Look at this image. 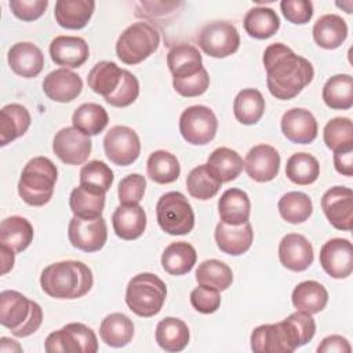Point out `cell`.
Masks as SVG:
<instances>
[{
	"instance_id": "41",
	"label": "cell",
	"mask_w": 353,
	"mask_h": 353,
	"mask_svg": "<svg viewBox=\"0 0 353 353\" xmlns=\"http://www.w3.org/2000/svg\"><path fill=\"white\" fill-rule=\"evenodd\" d=\"M148 176L156 183H172L181 174V165L172 153L167 150H154L146 161Z\"/></svg>"
},
{
	"instance_id": "22",
	"label": "cell",
	"mask_w": 353,
	"mask_h": 353,
	"mask_svg": "<svg viewBox=\"0 0 353 353\" xmlns=\"http://www.w3.org/2000/svg\"><path fill=\"white\" fill-rule=\"evenodd\" d=\"M254 232L250 222L240 225H228L219 222L215 228V241L218 248L229 255H241L247 252L252 244Z\"/></svg>"
},
{
	"instance_id": "14",
	"label": "cell",
	"mask_w": 353,
	"mask_h": 353,
	"mask_svg": "<svg viewBox=\"0 0 353 353\" xmlns=\"http://www.w3.org/2000/svg\"><path fill=\"white\" fill-rule=\"evenodd\" d=\"M92 149V142L90 135L74 127H65L59 130L52 142V150L57 157L70 165L83 164Z\"/></svg>"
},
{
	"instance_id": "54",
	"label": "cell",
	"mask_w": 353,
	"mask_h": 353,
	"mask_svg": "<svg viewBox=\"0 0 353 353\" xmlns=\"http://www.w3.org/2000/svg\"><path fill=\"white\" fill-rule=\"evenodd\" d=\"M8 6L17 18L25 22H30V21L39 19L44 14L48 6V1L47 0H10Z\"/></svg>"
},
{
	"instance_id": "49",
	"label": "cell",
	"mask_w": 353,
	"mask_h": 353,
	"mask_svg": "<svg viewBox=\"0 0 353 353\" xmlns=\"http://www.w3.org/2000/svg\"><path fill=\"white\" fill-rule=\"evenodd\" d=\"M139 95V81L138 79L128 70L124 69L121 81L117 90L109 97L103 98L110 106L114 108H125L130 106Z\"/></svg>"
},
{
	"instance_id": "8",
	"label": "cell",
	"mask_w": 353,
	"mask_h": 353,
	"mask_svg": "<svg viewBox=\"0 0 353 353\" xmlns=\"http://www.w3.org/2000/svg\"><path fill=\"white\" fill-rule=\"evenodd\" d=\"M156 216L160 228L172 236L188 234L194 226L193 208L181 192L164 193L156 204Z\"/></svg>"
},
{
	"instance_id": "17",
	"label": "cell",
	"mask_w": 353,
	"mask_h": 353,
	"mask_svg": "<svg viewBox=\"0 0 353 353\" xmlns=\"http://www.w3.org/2000/svg\"><path fill=\"white\" fill-rule=\"evenodd\" d=\"M244 170L256 182L274 179L280 170V154L276 148L261 143L251 148L244 159Z\"/></svg>"
},
{
	"instance_id": "6",
	"label": "cell",
	"mask_w": 353,
	"mask_h": 353,
	"mask_svg": "<svg viewBox=\"0 0 353 353\" xmlns=\"http://www.w3.org/2000/svg\"><path fill=\"white\" fill-rule=\"evenodd\" d=\"M167 296L165 283L153 273H139L134 276L125 290V303L131 312L141 317L157 314Z\"/></svg>"
},
{
	"instance_id": "52",
	"label": "cell",
	"mask_w": 353,
	"mask_h": 353,
	"mask_svg": "<svg viewBox=\"0 0 353 353\" xmlns=\"http://www.w3.org/2000/svg\"><path fill=\"white\" fill-rule=\"evenodd\" d=\"M190 303L197 312L203 314H211L216 312L221 306L219 291L199 285L190 292Z\"/></svg>"
},
{
	"instance_id": "58",
	"label": "cell",
	"mask_w": 353,
	"mask_h": 353,
	"mask_svg": "<svg viewBox=\"0 0 353 353\" xmlns=\"http://www.w3.org/2000/svg\"><path fill=\"white\" fill-rule=\"evenodd\" d=\"M0 350L4 352V353L6 352H22V347L18 345L17 341L6 338V336H1V339H0Z\"/></svg>"
},
{
	"instance_id": "1",
	"label": "cell",
	"mask_w": 353,
	"mask_h": 353,
	"mask_svg": "<svg viewBox=\"0 0 353 353\" xmlns=\"http://www.w3.org/2000/svg\"><path fill=\"white\" fill-rule=\"evenodd\" d=\"M269 92L281 101L295 98L314 76L312 63L283 43H273L263 52Z\"/></svg>"
},
{
	"instance_id": "47",
	"label": "cell",
	"mask_w": 353,
	"mask_h": 353,
	"mask_svg": "<svg viewBox=\"0 0 353 353\" xmlns=\"http://www.w3.org/2000/svg\"><path fill=\"white\" fill-rule=\"evenodd\" d=\"M324 143L328 149H336L353 145V124L349 117H334L323 130Z\"/></svg>"
},
{
	"instance_id": "23",
	"label": "cell",
	"mask_w": 353,
	"mask_h": 353,
	"mask_svg": "<svg viewBox=\"0 0 353 353\" xmlns=\"http://www.w3.org/2000/svg\"><path fill=\"white\" fill-rule=\"evenodd\" d=\"M52 62L65 68L81 66L90 55L88 44L77 36H57L50 44Z\"/></svg>"
},
{
	"instance_id": "16",
	"label": "cell",
	"mask_w": 353,
	"mask_h": 353,
	"mask_svg": "<svg viewBox=\"0 0 353 353\" xmlns=\"http://www.w3.org/2000/svg\"><path fill=\"white\" fill-rule=\"evenodd\" d=\"M320 265L334 279H346L353 272V247L346 239H331L320 250Z\"/></svg>"
},
{
	"instance_id": "7",
	"label": "cell",
	"mask_w": 353,
	"mask_h": 353,
	"mask_svg": "<svg viewBox=\"0 0 353 353\" xmlns=\"http://www.w3.org/2000/svg\"><path fill=\"white\" fill-rule=\"evenodd\" d=\"M160 44L159 32L148 22L130 25L117 39L116 54L125 65H137L152 55Z\"/></svg>"
},
{
	"instance_id": "37",
	"label": "cell",
	"mask_w": 353,
	"mask_h": 353,
	"mask_svg": "<svg viewBox=\"0 0 353 353\" xmlns=\"http://www.w3.org/2000/svg\"><path fill=\"white\" fill-rule=\"evenodd\" d=\"M99 336L108 346L123 347L128 345L134 336V324L131 319L123 313H110L99 325Z\"/></svg>"
},
{
	"instance_id": "15",
	"label": "cell",
	"mask_w": 353,
	"mask_h": 353,
	"mask_svg": "<svg viewBox=\"0 0 353 353\" xmlns=\"http://www.w3.org/2000/svg\"><path fill=\"white\" fill-rule=\"evenodd\" d=\"M321 208L328 222L338 230L353 228V192L350 188L334 186L321 197Z\"/></svg>"
},
{
	"instance_id": "5",
	"label": "cell",
	"mask_w": 353,
	"mask_h": 353,
	"mask_svg": "<svg viewBox=\"0 0 353 353\" xmlns=\"http://www.w3.org/2000/svg\"><path fill=\"white\" fill-rule=\"evenodd\" d=\"M58 176L55 164L43 156L33 157L26 163L18 182L21 199L33 207L47 204L52 194Z\"/></svg>"
},
{
	"instance_id": "57",
	"label": "cell",
	"mask_w": 353,
	"mask_h": 353,
	"mask_svg": "<svg viewBox=\"0 0 353 353\" xmlns=\"http://www.w3.org/2000/svg\"><path fill=\"white\" fill-rule=\"evenodd\" d=\"M0 252H1V273L6 274L14 266L15 252L12 250L7 248V247H3V245H0Z\"/></svg>"
},
{
	"instance_id": "45",
	"label": "cell",
	"mask_w": 353,
	"mask_h": 353,
	"mask_svg": "<svg viewBox=\"0 0 353 353\" xmlns=\"http://www.w3.org/2000/svg\"><path fill=\"white\" fill-rule=\"evenodd\" d=\"M279 212L288 223H302L313 212V203L306 193L288 192L279 200Z\"/></svg>"
},
{
	"instance_id": "2",
	"label": "cell",
	"mask_w": 353,
	"mask_h": 353,
	"mask_svg": "<svg viewBox=\"0 0 353 353\" xmlns=\"http://www.w3.org/2000/svg\"><path fill=\"white\" fill-rule=\"evenodd\" d=\"M316 323L312 314L296 310L276 324H262L251 334V349L255 353H292L312 341Z\"/></svg>"
},
{
	"instance_id": "9",
	"label": "cell",
	"mask_w": 353,
	"mask_h": 353,
	"mask_svg": "<svg viewBox=\"0 0 353 353\" xmlns=\"http://www.w3.org/2000/svg\"><path fill=\"white\" fill-rule=\"evenodd\" d=\"M44 349L48 353H95L98 339L85 324L69 323L46 338Z\"/></svg>"
},
{
	"instance_id": "3",
	"label": "cell",
	"mask_w": 353,
	"mask_h": 353,
	"mask_svg": "<svg viewBox=\"0 0 353 353\" xmlns=\"http://www.w3.org/2000/svg\"><path fill=\"white\" fill-rule=\"evenodd\" d=\"M91 269L80 261H61L48 265L40 276L41 290L57 299H77L92 287Z\"/></svg>"
},
{
	"instance_id": "18",
	"label": "cell",
	"mask_w": 353,
	"mask_h": 353,
	"mask_svg": "<svg viewBox=\"0 0 353 353\" xmlns=\"http://www.w3.org/2000/svg\"><path fill=\"white\" fill-rule=\"evenodd\" d=\"M279 258L284 268L292 272H303L313 263V247L305 236L288 233L279 244Z\"/></svg>"
},
{
	"instance_id": "42",
	"label": "cell",
	"mask_w": 353,
	"mask_h": 353,
	"mask_svg": "<svg viewBox=\"0 0 353 353\" xmlns=\"http://www.w3.org/2000/svg\"><path fill=\"white\" fill-rule=\"evenodd\" d=\"M109 116L103 106L98 103H83L72 116L73 127L83 131L87 135H98L108 125Z\"/></svg>"
},
{
	"instance_id": "51",
	"label": "cell",
	"mask_w": 353,
	"mask_h": 353,
	"mask_svg": "<svg viewBox=\"0 0 353 353\" xmlns=\"http://www.w3.org/2000/svg\"><path fill=\"white\" fill-rule=\"evenodd\" d=\"M172 85L175 91L186 98L199 97L204 94L210 85V77L207 70L203 68L199 73L183 77V79H172Z\"/></svg>"
},
{
	"instance_id": "38",
	"label": "cell",
	"mask_w": 353,
	"mask_h": 353,
	"mask_svg": "<svg viewBox=\"0 0 353 353\" xmlns=\"http://www.w3.org/2000/svg\"><path fill=\"white\" fill-rule=\"evenodd\" d=\"M124 69L119 68L112 61H101L92 66L88 72L87 83L88 87L95 92L102 95L103 98L113 94L123 77Z\"/></svg>"
},
{
	"instance_id": "32",
	"label": "cell",
	"mask_w": 353,
	"mask_h": 353,
	"mask_svg": "<svg viewBox=\"0 0 353 353\" xmlns=\"http://www.w3.org/2000/svg\"><path fill=\"white\" fill-rule=\"evenodd\" d=\"M156 342L165 352H181L189 343V328L185 321L176 317H164L156 327Z\"/></svg>"
},
{
	"instance_id": "55",
	"label": "cell",
	"mask_w": 353,
	"mask_h": 353,
	"mask_svg": "<svg viewBox=\"0 0 353 353\" xmlns=\"http://www.w3.org/2000/svg\"><path fill=\"white\" fill-rule=\"evenodd\" d=\"M334 165L339 174L345 176L353 175V145L336 149L334 152Z\"/></svg>"
},
{
	"instance_id": "53",
	"label": "cell",
	"mask_w": 353,
	"mask_h": 353,
	"mask_svg": "<svg viewBox=\"0 0 353 353\" xmlns=\"http://www.w3.org/2000/svg\"><path fill=\"white\" fill-rule=\"evenodd\" d=\"M280 8L284 18L295 25H305L313 17V4L309 0H283Z\"/></svg>"
},
{
	"instance_id": "29",
	"label": "cell",
	"mask_w": 353,
	"mask_h": 353,
	"mask_svg": "<svg viewBox=\"0 0 353 353\" xmlns=\"http://www.w3.org/2000/svg\"><path fill=\"white\" fill-rule=\"evenodd\" d=\"M218 212L221 221L228 225H240L248 222L251 212L248 194L237 188L225 190L218 201Z\"/></svg>"
},
{
	"instance_id": "33",
	"label": "cell",
	"mask_w": 353,
	"mask_h": 353,
	"mask_svg": "<svg viewBox=\"0 0 353 353\" xmlns=\"http://www.w3.org/2000/svg\"><path fill=\"white\" fill-rule=\"evenodd\" d=\"M197 254L192 244L186 241H175L165 247L161 255L163 269L172 276L189 273L196 265Z\"/></svg>"
},
{
	"instance_id": "20",
	"label": "cell",
	"mask_w": 353,
	"mask_h": 353,
	"mask_svg": "<svg viewBox=\"0 0 353 353\" xmlns=\"http://www.w3.org/2000/svg\"><path fill=\"white\" fill-rule=\"evenodd\" d=\"M281 131L288 141L306 145L317 137V121L307 109L292 108L281 117Z\"/></svg>"
},
{
	"instance_id": "30",
	"label": "cell",
	"mask_w": 353,
	"mask_h": 353,
	"mask_svg": "<svg viewBox=\"0 0 353 353\" xmlns=\"http://www.w3.org/2000/svg\"><path fill=\"white\" fill-rule=\"evenodd\" d=\"M29 110L19 103H8L0 110V145L22 137L30 125Z\"/></svg>"
},
{
	"instance_id": "46",
	"label": "cell",
	"mask_w": 353,
	"mask_h": 353,
	"mask_svg": "<svg viewBox=\"0 0 353 353\" xmlns=\"http://www.w3.org/2000/svg\"><path fill=\"white\" fill-rule=\"evenodd\" d=\"M221 182L208 170L207 164L194 167L186 178V189L189 194L197 200H210L221 189Z\"/></svg>"
},
{
	"instance_id": "31",
	"label": "cell",
	"mask_w": 353,
	"mask_h": 353,
	"mask_svg": "<svg viewBox=\"0 0 353 353\" xmlns=\"http://www.w3.org/2000/svg\"><path fill=\"white\" fill-rule=\"evenodd\" d=\"M347 37V25L345 19L336 14H325L320 17L313 26V39L317 46L325 50H335Z\"/></svg>"
},
{
	"instance_id": "11",
	"label": "cell",
	"mask_w": 353,
	"mask_h": 353,
	"mask_svg": "<svg viewBox=\"0 0 353 353\" xmlns=\"http://www.w3.org/2000/svg\"><path fill=\"white\" fill-rule=\"evenodd\" d=\"M216 130V116L208 106H189L179 117V131L188 143L207 145L214 139Z\"/></svg>"
},
{
	"instance_id": "50",
	"label": "cell",
	"mask_w": 353,
	"mask_h": 353,
	"mask_svg": "<svg viewBox=\"0 0 353 353\" xmlns=\"http://www.w3.org/2000/svg\"><path fill=\"white\" fill-rule=\"evenodd\" d=\"M146 179L141 174H130L124 176L117 189L120 204H139L145 194Z\"/></svg>"
},
{
	"instance_id": "21",
	"label": "cell",
	"mask_w": 353,
	"mask_h": 353,
	"mask_svg": "<svg viewBox=\"0 0 353 353\" xmlns=\"http://www.w3.org/2000/svg\"><path fill=\"white\" fill-rule=\"evenodd\" d=\"M7 59L11 70L26 79L36 77L44 68V55L41 50L30 41L15 43L10 48Z\"/></svg>"
},
{
	"instance_id": "44",
	"label": "cell",
	"mask_w": 353,
	"mask_h": 353,
	"mask_svg": "<svg viewBox=\"0 0 353 353\" xmlns=\"http://www.w3.org/2000/svg\"><path fill=\"white\" fill-rule=\"evenodd\" d=\"M287 178L296 185H310L320 175V164L317 159L309 153H294L285 164Z\"/></svg>"
},
{
	"instance_id": "25",
	"label": "cell",
	"mask_w": 353,
	"mask_h": 353,
	"mask_svg": "<svg viewBox=\"0 0 353 353\" xmlns=\"http://www.w3.org/2000/svg\"><path fill=\"white\" fill-rule=\"evenodd\" d=\"M95 8L92 0H58L54 17L59 26L65 29H83L90 22Z\"/></svg>"
},
{
	"instance_id": "40",
	"label": "cell",
	"mask_w": 353,
	"mask_h": 353,
	"mask_svg": "<svg viewBox=\"0 0 353 353\" xmlns=\"http://www.w3.org/2000/svg\"><path fill=\"white\" fill-rule=\"evenodd\" d=\"M233 113L237 121L244 125L258 123L265 113V99L255 88L241 90L233 102Z\"/></svg>"
},
{
	"instance_id": "39",
	"label": "cell",
	"mask_w": 353,
	"mask_h": 353,
	"mask_svg": "<svg viewBox=\"0 0 353 353\" xmlns=\"http://www.w3.org/2000/svg\"><path fill=\"white\" fill-rule=\"evenodd\" d=\"M324 103L335 110H347L353 106V77L350 74H335L323 87Z\"/></svg>"
},
{
	"instance_id": "19",
	"label": "cell",
	"mask_w": 353,
	"mask_h": 353,
	"mask_svg": "<svg viewBox=\"0 0 353 353\" xmlns=\"http://www.w3.org/2000/svg\"><path fill=\"white\" fill-rule=\"evenodd\" d=\"M83 90V81L77 73L70 69L59 68L44 77L43 91L55 102H72Z\"/></svg>"
},
{
	"instance_id": "24",
	"label": "cell",
	"mask_w": 353,
	"mask_h": 353,
	"mask_svg": "<svg viewBox=\"0 0 353 353\" xmlns=\"http://www.w3.org/2000/svg\"><path fill=\"white\" fill-rule=\"evenodd\" d=\"M112 225L120 239L135 240L146 229V212L139 204H120L112 215Z\"/></svg>"
},
{
	"instance_id": "28",
	"label": "cell",
	"mask_w": 353,
	"mask_h": 353,
	"mask_svg": "<svg viewBox=\"0 0 353 353\" xmlns=\"http://www.w3.org/2000/svg\"><path fill=\"white\" fill-rule=\"evenodd\" d=\"M167 65L172 79H183L199 73L203 69V58L192 44H176L167 54Z\"/></svg>"
},
{
	"instance_id": "10",
	"label": "cell",
	"mask_w": 353,
	"mask_h": 353,
	"mask_svg": "<svg viewBox=\"0 0 353 353\" xmlns=\"http://www.w3.org/2000/svg\"><path fill=\"white\" fill-rule=\"evenodd\" d=\"M197 43L208 57L226 58L239 50L240 34L233 23L214 21L203 26Z\"/></svg>"
},
{
	"instance_id": "26",
	"label": "cell",
	"mask_w": 353,
	"mask_h": 353,
	"mask_svg": "<svg viewBox=\"0 0 353 353\" xmlns=\"http://www.w3.org/2000/svg\"><path fill=\"white\" fill-rule=\"evenodd\" d=\"M106 192L90 185L80 183L74 188L69 197V207L74 216L98 218L102 216L105 208Z\"/></svg>"
},
{
	"instance_id": "4",
	"label": "cell",
	"mask_w": 353,
	"mask_h": 353,
	"mask_svg": "<svg viewBox=\"0 0 353 353\" xmlns=\"http://www.w3.org/2000/svg\"><path fill=\"white\" fill-rule=\"evenodd\" d=\"M43 321V310L34 301L23 294L6 290L0 294V324L18 338L29 336L39 330Z\"/></svg>"
},
{
	"instance_id": "13",
	"label": "cell",
	"mask_w": 353,
	"mask_h": 353,
	"mask_svg": "<svg viewBox=\"0 0 353 353\" xmlns=\"http://www.w3.org/2000/svg\"><path fill=\"white\" fill-rule=\"evenodd\" d=\"M68 237L70 244L84 252L99 251L108 240L106 221L98 218L73 216L68 226Z\"/></svg>"
},
{
	"instance_id": "12",
	"label": "cell",
	"mask_w": 353,
	"mask_h": 353,
	"mask_svg": "<svg viewBox=\"0 0 353 353\" xmlns=\"http://www.w3.org/2000/svg\"><path fill=\"white\" fill-rule=\"evenodd\" d=\"M103 149L106 157L113 164L121 167L130 165L139 157V137L127 125H114L103 138Z\"/></svg>"
},
{
	"instance_id": "43",
	"label": "cell",
	"mask_w": 353,
	"mask_h": 353,
	"mask_svg": "<svg viewBox=\"0 0 353 353\" xmlns=\"http://www.w3.org/2000/svg\"><path fill=\"white\" fill-rule=\"evenodd\" d=\"M196 280L199 285L225 291L233 283V273L226 263L218 259H207L199 265L196 270Z\"/></svg>"
},
{
	"instance_id": "35",
	"label": "cell",
	"mask_w": 353,
	"mask_h": 353,
	"mask_svg": "<svg viewBox=\"0 0 353 353\" xmlns=\"http://www.w3.org/2000/svg\"><path fill=\"white\" fill-rule=\"evenodd\" d=\"M207 167L221 183H226L240 175L244 168V161L236 150L218 148L208 156Z\"/></svg>"
},
{
	"instance_id": "34",
	"label": "cell",
	"mask_w": 353,
	"mask_h": 353,
	"mask_svg": "<svg viewBox=\"0 0 353 353\" xmlns=\"http://www.w3.org/2000/svg\"><path fill=\"white\" fill-rule=\"evenodd\" d=\"M292 305L309 314L320 313L328 302V292L323 284L314 280H306L299 283L291 295Z\"/></svg>"
},
{
	"instance_id": "27",
	"label": "cell",
	"mask_w": 353,
	"mask_h": 353,
	"mask_svg": "<svg viewBox=\"0 0 353 353\" xmlns=\"http://www.w3.org/2000/svg\"><path fill=\"white\" fill-rule=\"evenodd\" d=\"M32 223L18 215L8 216L0 225V245L12 250L15 254L25 251L33 240Z\"/></svg>"
},
{
	"instance_id": "48",
	"label": "cell",
	"mask_w": 353,
	"mask_h": 353,
	"mask_svg": "<svg viewBox=\"0 0 353 353\" xmlns=\"http://www.w3.org/2000/svg\"><path fill=\"white\" fill-rule=\"evenodd\" d=\"M80 183L108 192L113 183V171L101 160H91L80 170Z\"/></svg>"
},
{
	"instance_id": "56",
	"label": "cell",
	"mask_w": 353,
	"mask_h": 353,
	"mask_svg": "<svg viewBox=\"0 0 353 353\" xmlns=\"http://www.w3.org/2000/svg\"><path fill=\"white\" fill-rule=\"evenodd\" d=\"M352 347L347 342L346 338L341 336V335H330L325 336L321 343L317 346V352L319 353H332V352H338V353H350Z\"/></svg>"
},
{
	"instance_id": "36",
	"label": "cell",
	"mask_w": 353,
	"mask_h": 353,
	"mask_svg": "<svg viewBox=\"0 0 353 353\" xmlns=\"http://www.w3.org/2000/svg\"><path fill=\"white\" fill-rule=\"evenodd\" d=\"M243 26L248 36L265 40L277 33L280 29V18L276 11L269 7H254L247 11L243 19Z\"/></svg>"
}]
</instances>
